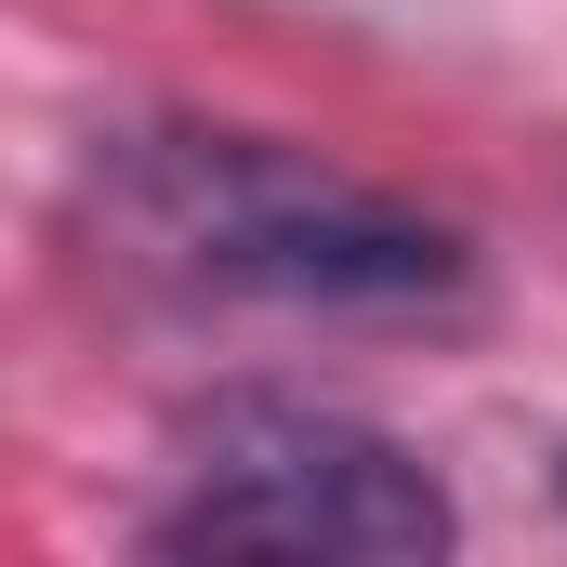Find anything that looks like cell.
Here are the masks:
<instances>
[{"label": "cell", "mask_w": 567, "mask_h": 567, "mask_svg": "<svg viewBox=\"0 0 567 567\" xmlns=\"http://www.w3.org/2000/svg\"><path fill=\"white\" fill-rule=\"evenodd\" d=\"M93 225L120 265L198 303H278V317H435L462 303V238L396 185L330 172L278 133H120L93 158Z\"/></svg>", "instance_id": "6da1fadb"}, {"label": "cell", "mask_w": 567, "mask_h": 567, "mask_svg": "<svg viewBox=\"0 0 567 567\" xmlns=\"http://www.w3.org/2000/svg\"><path fill=\"white\" fill-rule=\"evenodd\" d=\"M462 542L423 449L317 396H225L185 423L145 555H290V567H423Z\"/></svg>", "instance_id": "7a4b0ae2"}, {"label": "cell", "mask_w": 567, "mask_h": 567, "mask_svg": "<svg viewBox=\"0 0 567 567\" xmlns=\"http://www.w3.org/2000/svg\"><path fill=\"white\" fill-rule=\"evenodd\" d=\"M555 488H567V475H555Z\"/></svg>", "instance_id": "3957f363"}]
</instances>
